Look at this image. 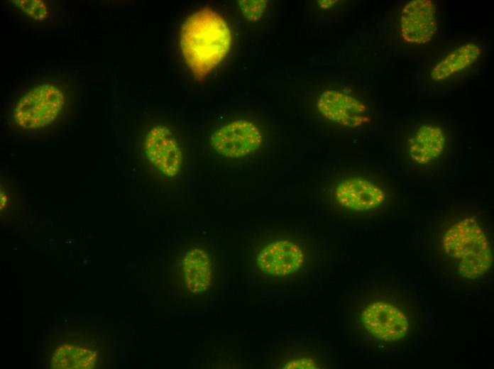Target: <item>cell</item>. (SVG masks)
<instances>
[{"instance_id":"obj_6","label":"cell","mask_w":494,"mask_h":369,"mask_svg":"<svg viewBox=\"0 0 494 369\" xmlns=\"http://www.w3.org/2000/svg\"><path fill=\"white\" fill-rule=\"evenodd\" d=\"M260 128L248 120L238 119L216 129L210 143L219 155L229 158H240L258 150L263 143Z\"/></svg>"},{"instance_id":"obj_18","label":"cell","mask_w":494,"mask_h":369,"mask_svg":"<svg viewBox=\"0 0 494 369\" xmlns=\"http://www.w3.org/2000/svg\"><path fill=\"white\" fill-rule=\"evenodd\" d=\"M338 1H319V6L323 9H327L335 4Z\"/></svg>"},{"instance_id":"obj_19","label":"cell","mask_w":494,"mask_h":369,"mask_svg":"<svg viewBox=\"0 0 494 369\" xmlns=\"http://www.w3.org/2000/svg\"><path fill=\"white\" fill-rule=\"evenodd\" d=\"M7 202V197L4 192L1 191V209L4 208Z\"/></svg>"},{"instance_id":"obj_10","label":"cell","mask_w":494,"mask_h":369,"mask_svg":"<svg viewBox=\"0 0 494 369\" xmlns=\"http://www.w3.org/2000/svg\"><path fill=\"white\" fill-rule=\"evenodd\" d=\"M436 8L430 0L408 2L400 14L401 34L405 40L416 44L430 41L437 29Z\"/></svg>"},{"instance_id":"obj_15","label":"cell","mask_w":494,"mask_h":369,"mask_svg":"<svg viewBox=\"0 0 494 369\" xmlns=\"http://www.w3.org/2000/svg\"><path fill=\"white\" fill-rule=\"evenodd\" d=\"M13 5L27 16L36 21L45 19L48 16V7L43 1L18 0L12 1Z\"/></svg>"},{"instance_id":"obj_2","label":"cell","mask_w":494,"mask_h":369,"mask_svg":"<svg viewBox=\"0 0 494 369\" xmlns=\"http://www.w3.org/2000/svg\"><path fill=\"white\" fill-rule=\"evenodd\" d=\"M442 247L454 268L468 280L484 275L492 263L488 237L472 216L461 219L444 233Z\"/></svg>"},{"instance_id":"obj_16","label":"cell","mask_w":494,"mask_h":369,"mask_svg":"<svg viewBox=\"0 0 494 369\" xmlns=\"http://www.w3.org/2000/svg\"><path fill=\"white\" fill-rule=\"evenodd\" d=\"M265 0H241L238 5L243 15L250 21H256L263 16L266 7Z\"/></svg>"},{"instance_id":"obj_3","label":"cell","mask_w":494,"mask_h":369,"mask_svg":"<svg viewBox=\"0 0 494 369\" xmlns=\"http://www.w3.org/2000/svg\"><path fill=\"white\" fill-rule=\"evenodd\" d=\"M65 104V93L53 82L40 83L26 92L13 111V119L27 130L43 128L55 121Z\"/></svg>"},{"instance_id":"obj_5","label":"cell","mask_w":494,"mask_h":369,"mask_svg":"<svg viewBox=\"0 0 494 369\" xmlns=\"http://www.w3.org/2000/svg\"><path fill=\"white\" fill-rule=\"evenodd\" d=\"M307 252L300 243L288 237L276 238L264 244L256 255V265L264 274L285 277L304 266Z\"/></svg>"},{"instance_id":"obj_1","label":"cell","mask_w":494,"mask_h":369,"mask_svg":"<svg viewBox=\"0 0 494 369\" xmlns=\"http://www.w3.org/2000/svg\"><path fill=\"white\" fill-rule=\"evenodd\" d=\"M231 39L226 21L210 9L198 10L186 19L181 28L180 46L197 79L204 78L224 58Z\"/></svg>"},{"instance_id":"obj_12","label":"cell","mask_w":494,"mask_h":369,"mask_svg":"<svg viewBox=\"0 0 494 369\" xmlns=\"http://www.w3.org/2000/svg\"><path fill=\"white\" fill-rule=\"evenodd\" d=\"M180 274L185 287L192 293L205 290L211 282L212 261L201 248L187 250L180 259Z\"/></svg>"},{"instance_id":"obj_14","label":"cell","mask_w":494,"mask_h":369,"mask_svg":"<svg viewBox=\"0 0 494 369\" xmlns=\"http://www.w3.org/2000/svg\"><path fill=\"white\" fill-rule=\"evenodd\" d=\"M98 353L88 347L63 344L56 348L51 365L53 368H92Z\"/></svg>"},{"instance_id":"obj_9","label":"cell","mask_w":494,"mask_h":369,"mask_svg":"<svg viewBox=\"0 0 494 369\" xmlns=\"http://www.w3.org/2000/svg\"><path fill=\"white\" fill-rule=\"evenodd\" d=\"M317 106L322 116L340 126L358 127L370 120L363 103L340 92H322L317 99Z\"/></svg>"},{"instance_id":"obj_17","label":"cell","mask_w":494,"mask_h":369,"mask_svg":"<svg viewBox=\"0 0 494 369\" xmlns=\"http://www.w3.org/2000/svg\"><path fill=\"white\" fill-rule=\"evenodd\" d=\"M280 368H318L316 360L309 356H300L285 360Z\"/></svg>"},{"instance_id":"obj_8","label":"cell","mask_w":494,"mask_h":369,"mask_svg":"<svg viewBox=\"0 0 494 369\" xmlns=\"http://www.w3.org/2000/svg\"><path fill=\"white\" fill-rule=\"evenodd\" d=\"M334 197L342 208L353 211H365L380 206L385 199L383 188L375 182L360 177L339 181L334 189Z\"/></svg>"},{"instance_id":"obj_13","label":"cell","mask_w":494,"mask_h":369,"mask_svg":"<svg viewBox=\"0 0 494 369\" xmlns=\"http://www.w3.org/2000/svg\"><path fill=\"white\" fill-rule=\"evenodd\" d=\"M481 54V47L476 43L464 44L446 55L432 69L430 76L434 81H441L462 71L474 63Z\"/></svg>"},{"instance_id":"obj_11","label":"cell","mask_w":494,"mask_h":369,"mask_svg":"<svg viewBox=\"0 0 494 369\" xmlns=\"http://www.w3.org/2000/svg\"><path fill=\"white\" fill-rule=\"evenodd\" d=\"M446 134L438 125L419 124L410 134L407 142V155L418 165H427L437 160L446 148Z\"/></svg>"},{"instance_id":"obj_4","label":"cell","mask_w":494,"mask_h":369,"mask_svg":"<svg viewBox=\"0 0 494 369\" xmlns=\"http://www.w3.org/2000/svg\"><path fill=\"white\" fill-rule=\"evenodd\" d=\"M361 321L366 333L383 343H399L412 331L410 310L395 298L371 301L362 310Z\"/></svg>"},{"instance_id":"obj_7","label":"cell","mask_w":494,"mask_h":369,"mask_svg":"<svg viewBox=\"0 0 494 369\" xmlns=\"http://www.w3.org/2000/svg\"><path fill=\"white\" fill-rule=\"evenodd\" d=\"M145 153L150 163L164 175L173 177L180 171L182 154L171 131L157 125L147 133L143 143Z\"/></svg>"}]
</instances>
